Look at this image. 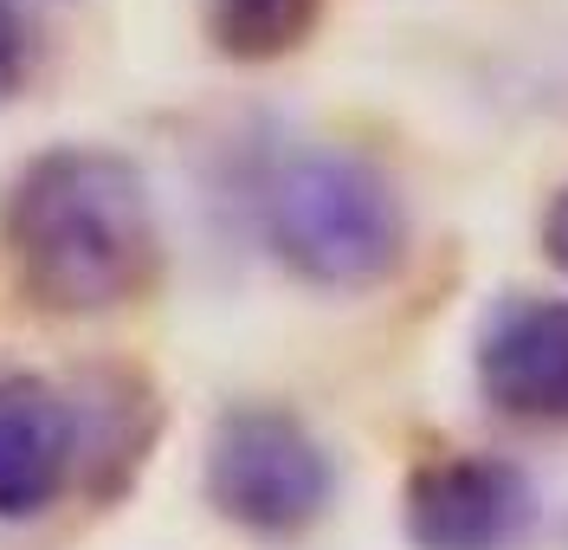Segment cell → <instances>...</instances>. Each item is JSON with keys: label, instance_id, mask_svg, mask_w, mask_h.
<instances>
[{"label": "cell", "instance_id": "obj_1", "mask_svg": "<svg viewBox=\"0 0 568 550\" xmlns=\"http://www.w3.org/2000/svg\"><path fill=\"white\" fill-rule=\"evenodd\" d=\"M0 247L27 304L52 318L116 311L162 272L149 176L104 143L39 149L0 194Z\"/></svg>", "mask_w": 568, "mask_h": 550}, {"label": "cell", "instance_id": "obj_2", "mask_svg": "<svg viewBox=\"0 0 568 550\" xmlns=\"http://www.w3.org/2000/svg\"><path fill=\"white\" fill-rule=\"evenodd\" d=\"M265 240L291 279L317 292H375L407 259V201L382 162L355 149H297L265 176Z\"/></svg>", "mask_w": 568, "mask_h": 550}, {"label": "cell", "instance_id": "obj_3", "mask_svg": "<svg viewBox=\"0 0 568 550\" xmlns=\"http://www.w3.org/2000/svg\"><path fill=\"white\" fill-rule=\"evenodd\" d=\"M207 506L233 531L291 544L323 512L336 506V460L311 434V421H297L278 402H233L207 434Z\"/></svg>", "mask_w": 568, "mask_h": 550}, {"label": "cell", "instance_id": "obj_4", "mask_svg": "<svg viewBox=\"0 0 568 550\" xmlns=\"http://www.w3.org/2000/svg\"><path fill=\"white\" fill-rule=\"evenodd\" d=\"M536 518V479L504 453H439L400 486V538L414 550H517Z\"/></svg>", "mask_w": 568, "mask_h": 550}, {"label": "cell", "instance_id": "obj_5", "mask_svg": "<svg viewBox=\"0 0 568 550\" xmlns=\"http://www.w3.org/2000/svg\"><path fill=\"white\" fill-rule=\"evenodd\" d=\"M478 396L536 428L568 421V298H497L471 343Z\"/></svg>", "mask_w": 568, "mask_h": 550}, {"label": "cell", "instance_id": "obj_6", "mask_svg": "<svg viewBox=\"0 0 568 550\" xmlns=\"http://www.w3.org/2000/svg\"><path fill=\"white\" fill-rule=\"evenodd\" d=\"M78 479V428L59 382L7 369L0 376V518L27 524L52 512Z\"/></svg>", "mask_w": 568, "mask_h": 550}, {"label": "cell", "instance_id": "obj_7", "mask_svg": "<svg viewBox=\"0 0 568 550\" xmlns=\"http://www.w3.org/2000/svg\"><path fill=\"white\" fill-rule=\"evenodd\" d=\"M78 428V479L91 499H116L142 473L149 447L162 440V396L130 363H91L65 382Z\"/></svg>", "mask_w": 568, "mask_h": 550}, {"label": "cell", "instance_id": "obj_8", "mask_svg": "<svg viewBox=\"0 0 568 550\" xmlns=\"http://www.w3.org/2000/svg\"><path fill=\"white\" fill-rule=\"evenodd\" d=\"M323 20V0H207V33L226 59L265 66L297 52Z\"/></svg>", "mask_w": 568, "mask_h": 550}, {"label": "cell", "instance_id": "obj_9", "mask_svg": "<svg viewBox=\"0 0 568 550\" xmlns=\"http://www.w3.org/2000/svg\"><path fill=\"white\" fill-rule=\"evenodd\" d=\"M33 72V27L20 0H0V104L20 98V84Z\"/></svg>", "mask_w": 568, "mask_h": 550}, {"label": "cell", "instance_id": "obj_10", "mask_svg": "<svg viewBox=\"0 0 568 550\" xmlns=\"http://www.w3.org/2000/svg\"><path fill=\"white\" fill-rule=\"evenodd\" d=\"M542 253L556 272H568V182L549 194V208H542Z\"/></svg>", "mask_w": 568, "mask_h": 550}]
</instances>
